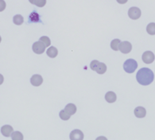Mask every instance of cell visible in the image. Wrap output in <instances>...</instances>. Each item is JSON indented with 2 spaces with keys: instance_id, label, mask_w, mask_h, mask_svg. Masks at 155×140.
I'll return each instance as SVG.
<instances>
[{
  "instance_id": "6da1fadb",
  "label": "cell",
  "mask_w": 155,
  "mask_h": 140,
  "mask_svg": "<svg viewBox=\"0 0 155 140\" xmlns=\"http://www.w3.org/2000/svg\"><path fill=\"white\" fill-rule=\"evenodd\" d=\"M137 82L143 86L149 85L154 79L153 72L149 68H142L138 71L137 76Z\"/></svg>"
},
{
  "instance_id": "7a4b0ae2",
  "label": "cell",
  "mask_w": 155,
  "mask_h": 140,
  "mask_svg": "<svg viewBox=\"0 0 155 140\" xmlns=\"http://www.w3.org/2000/svg\"><path fill=\"white\" fill-rule=\"evenodd\" d=\"M91 69L96 71L99 74H103L107 72V67L104 63L99 62L97 60H93L90 65Z\"/></svg>"
},
{
  "instance_id": "3957f363",
  "label": "cell",
  "mask_w": 155,
  "mask_h": 140,
  "mask_svg": "<svg viewBox=\"0 0 155 140\" xmlns=\"http://www.w3.org/2000/svg\"><path fill=\"white\" fill-rule=\"evenodd\" d=\"M138 67V63L134 59L127 60L123 65L124 71L128 74L134 73Z\"/></svg>"
},
{
  "instance_id": "277c9868",
  "label": "cell",
  "mask_w": 155,
  "mask_h": 140,
  "mask_svg": "<svg viewBox=\"0 0 155 140\" xmlns=\"http://www.w3.org/2000/svg\"><path fill=\"white\" fill-rule=\"evenodd\" d=\"M33 51L37 54H41L45 52L46 46L42 42H35L32 46Z\"/></svg>"
},
{
  "instance_id": "5b68a950",
  "label": "cell",
  "mask_w": 155,
  "mask_h": 140,
  "mask_svg": "<svg viewBox=\"0 0 155 140\" xmlns=\"http://www.w3.org/2000/svg\"><path fill=\"white\" fill-rule=\"evenodd\" d=\"M129 18L133 20H137L140 18L141 10L140 8L134 7H131L128 10Z\"/></svg>"
},
{
  "instance_id": "8992f818",
  "label": "cell",
  "mask_w": 155,
  "mask_h": 140,
  "mask_svg": "<svg viewBox=\"0 0 155 140\" xmlns=\"http://www.w3.org/2000/svg\"><path fill=\"white\" fill-rule=\"evenodd\" d=\"M132 49V45L128 41H124L120 43L119 50L123 54H128Z\"/></svg>"
},
{
  "instance_id": "52a82bcc",
  "label": "cell",
  "mask_w": 155,
  "mask_h": 140,
  "mask_svg": "<svg viewBox=\"0 0 155 140\" xmlns=\"http://www.w3.org/2000/svg\"><path fill=\"white\" fill-rule=\"evenodd\" d=\"M142 61L146 64L152 63L155 60V56L154 53L150 51H146L142 54Z\"/></svg>"
},
{
  "instance_id": "ba28073f",
  "label": "cell",
  "mask_w": 155,
  "mask_h": 140,
  "mask_svg": "<svg viewBox=\"0 0 155 140\" xmlns=\"http://www.w3.org/2000/svg\"><path fill=\"white\" fill-rule=\"evenodd\" d=\"M84 138V133L79 129H74L70 134V139L71 140H82Z\"/></svg>"
},
{
  "instance_id": "9c48e42d",
  "label": "cell",
  "mask_w": 155,
  "mask_h": 140,
  "mask_svg": "<svg viewBox=\"0 0 155 140\" xmlns=\"http://www.w3.org/2000/svg\"><path fill=\"white\" fill-rule=\"evenodd\" d=\"M31 84L34 86H40L43 83V78L41 75L35 74L30 79Z\"/></svg>"
},
{
  "instance_id": "30bf717a",
  "label": "cell",
  "mask_w": 155,
  "mask_h": 140,
  "mask_svg": "<svg viewBox=\"0 0 155 140\" xmlns=\"http://www.w3.org/2000/svg\"><path fill=\"white\" fill-rule=\"evenodd\" d=\"M134 114L137 118L143 119L144 118V117H146V110L143 107H142V106H138V107L135 109Z\"/></svg>"
},
{
  "instance_id": "8fae6325",
  "label": "cell",
  "mask_w": 155,
  "mask_h": 140,
  "mask_svg": "<svg viewBox=\"0 0 155 140\" xmlns=\"http://www.w3.org/2000/svg\"><path fill=\"white\" fill-rule=\"evenodd\" d=\"M14 132L13 127L10 125H4L1 129V132L5 137H10L11 136V134Z\"/></svg>"
},
{
  "instance_id": "7c38bea8",
  "label": "cell",
  "mask_w": 155,
  "mask_h": 140,
  "mask_svg": "<svg viewBox=\"0 0 155 140\" xmlns=\"http://www.w3.org/2000/svg\"><path fill=\"white\" fill-rule=\"evenodd\" d=\"M106 101L108 103H114L117 100V96L114 92H108L104 97Z\"/></svg>"
},
{
  "instance_id": "4fadbf2b",
  "label": "cell",
  "mask_w": 155,
  "mask_h": 140,
  "mask_svg": "<svg viewBox=\"0 0 155 140\" xmlns=\"http://www.w3.org/2000/svg\"><path fill=\"white\" fill-rule=\"evenodd\" d=\"M64 110L70 115H73L76 113V112L77 111V108L75 104L73 103H69L68 105H66Z\"/></svg>"
},
{
  "instance_id": "5bb4252c",
  "label": "cell",
  "mask_w": 155,
  "mask_h": 140,
  "mask_svg": "<svg viewBox=\"0 0 155 140\" xmlns=\"http://www.w3.org/2000/svg\"><path fill=\"white\" fill-rule=\"evenodd\" d=\"M46 53L49 57L54 58L57 57L58 51V49L56 47L54 46H51L47 50Z\"/></svg>"
},
{
  "instance_id": "9a60e30c",
  "label": "cell",
  "mask_w": 155,
  "mask_h": 140,
  "mask_svg": "<svg viewBox=\"0 0 155 140\" xmlns=\"http://www.w3.org/2000/svg\"><path fill=\"white\" fill-rule=\"evenodd\" d=\"M13 22L15 25L20 26L24 22V18L21 15H15L13 18Z\"/></svg>"
},
{
  "instance_id": "2e32d148",
  "label": "cell",
  "mask_w": 155,
  "mask_h": 140,
  "mask_svg": "<svg viewBox=\"0 0 155 140\" xmlns=\"http://www.w3.org/2000/svg\"><path fill=\"white\" fill-rule=\"evenodd\" d=\"M29 2L38 7H43L46 4V0H29Z\"/></svg>"
},
{
  "instance_id": "e0dca14e",
  "label": "cell",
  "mask_w": 155,
  "mask_h": 140,
  "mask_svg": "<svg viewBox=\"0 0 155 140\" xmlns=\"http://www.w3.org/2000/svg\"><path fill=\"white\" fill-rule=\"evenodd\" d=\"M121 42V41L119 40V39H114L112 42L111 44H110V47L114 50V51H119V44Z\"/></svg>"
},
{
  "instance_id": "ac0fdd59",
  "label": "cell",
  "mask_w": 155,
  "mask_h": 140,
  "mask_svg": "<svg viewBox=\"0 0 155 140\" xmlns=\"http://www.w3.org/2000/svg\"><path fill=\"white\" fill-rule=\"evenodd\" d=\"M11 138L13 140H23L24 138L23 134L19 131L13 132L12 134H11Z\"/></svg>"
},
{
  "instance_id": "d6986e66",
  "label": "cell",
  "mask_w": 155,
  "mask_h": 140,
  "mask_svg": "<svg viewBox=\"0 0 155 140\" xmlns=\"http://www.w3.org/2000/svg\"><path fill=\"white\" fill-rule=\"evenodd\" d=\"M147 32L151 35H155V23L151 22L149 23L146 28Z\"/></svg>"
},
{
  "instance_id": "ffe728a7",
  "label": "cell",
  "mask_w": 155,
  "mask_h": 140,
  "mask_svg": "<svg viewBox=\"0 0 155 140\" xmlns=\"http://www.w3.org/2000/svg\"><path fill=\"white\" fill-rule=\"evenodd\" d=\"M59 116L60 117V119H62V120H68L70 119L71 118V116L69 113H68L67 112H66L64 109L62 110L59 113Z\"/></svg>"
},
{
  "instance_id": "44dd1931",
  "label": "cell",
  "mask_w": 155,
  "mask_h": 140,
  "mask_svg": "<svg viewBox=\"0 0 155 140\" xmlns=\"http://www.w3.org/2000/svg\"><path fill=\"white\" fill-rule=\"evenodd\" d=\"M39 41L42 42L44 45H45L46 47H49L51 45V41L50 38H49L48 37L46 36H43L40 38Z\"/></svg>"
},
{
  "instance_id": "7402d4cb",
  "label": "cell",
  "mask_w": 155,
  "mask_h": 140,
  "mask_svg": "<svg viewBox=\"0 0 155 140\" xmlns=\"http://www.w3.org/2000/svg\"><path fill=\"white\" fill-rule=\"evenodd\" d=\"M30 19L33 22H38L40 21L39 15L37 12H32L30 15Z\"/></svg>"
},
{
  "instance_id": "603a6c76",
  "label": "cell",
  "mask_w": 155,
  "mask_h": 140,
  "mask_svg": "<svg viewBox=\"0 0 155 140\" xmlns=\"http://www.w3.org/2000/svg\"><path fill=\"white\" fill-rule=\"evenodd\" d=\"M6 3L4 0H0V12H3L6 8Z\"/></svg>"
},
{
  "instance_id": "cb8c5ba5",
  "label": "cell",
  "mask_w": 155,
  "mask_h": 140,
  "mask_svg": "<svg viewBox=\"0 0 155 140\" xmlns=\"http://www.w3.org/2000/svg\"><path fill=\"white\" fill-rule=\"evenodd\" d=\"M4 82V77L2 74H0V85H2Z\"/></svg>"
},
{
  "instance_id": "d4e9b609",
  "label": "cell",
  "mask_w": 155,
  "mask_h": 140,
  "mask_svg": "<svg viewBox=\"0 0 155 140\" xmlns=\"http://www.w3.org/2000/svg\"><path fill=\"white\" fill-rule=\"evenodd\" d=\"M128 1V0H117V2L120 4H125Z\"/></svg>"
},
{
  "instance_id": "484cf974",
  "label": "cell",
  "mask_w": 155,
  "mask_h": 140,
  "mask_svg": "<svg viewBox=\"0 0 155 140\" xmlns=\"http://www.w3.org/2000/svg\"><path fill=\"white\" fill-rule=\"evenodd\" d=\"M1 42H2V37L0 36V43H1Z\"/></svg>"
}]
</instances>
